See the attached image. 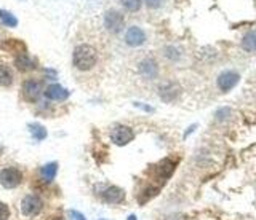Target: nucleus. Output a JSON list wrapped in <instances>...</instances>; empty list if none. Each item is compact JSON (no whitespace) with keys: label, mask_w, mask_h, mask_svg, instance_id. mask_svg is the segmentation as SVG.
Returning <instances> with one entry per match:
<instances>
[{"label":"nucleus","mask_w":256,"mask_h":220,"mask_svg":"<svg viewBox=\"0 0 256 220\" xmlns=\"http://www.w3.org/2000/svg\"><path fill=\"white\" fill-rule=\"evenodd\" d=\"M96 62H98V53L96 50L88 43H80L77 45L72 51V64L77 70L80 72H88L92 70Z\"/></svg>","instance_id":"f257e3e1"},{"label":"nucleus","mask_w":256,"mask_h":220,"mask_svg":"<svg viewBox=\"0 0 256 220\" xmlns=\"http://www.w3.org/2000/svg\"><path fill=\"white\" fill-rule=\"evenodd\" d=\"M104 28L109 34H120L125 28V18L122 15V11L109 8L104 13Z\"/></svg>","instance_id":"f03ea898"},{"label":"nucleus","mask_w":256,"mask_h":220,"mask_svg":"<svg viewBox=\"0 0 256 220\" xmlns=\"http://www.w3.org/2000/svg\"><path fill=\"white\" fill-rule=\"evenodd\" d=\"M23 182V172L21 169H18L15 166H8V167H3L0 171V185L3 189H16Z\"/></svg>","instance_id":"7ed1b4c3"},{"label":"nucleus","mask_w":256,"mask_h":220,"mask_svg":"<svg viewBox=\"0 0 256 220\" xmlns=\"http://www.w3.org/2000/svg\"><path fill=\"white\" fill-rule=\"evenodd\" d=\"M112 144L117 147H125L134 139V131L127 125H115L109 133Z\"/></svg>","instance_id":"20e7f679"},{"label":"nucleus","mask_w":256,"mask_h":220,"mask_svg":"<svg viewBox=\"0 0 256 220\" xmlns=\"http://www.w3.org/2000/svg\"><path fill=\"white\" fill-rule=\"evenodd\" d=\"M43 209V199L35 195V193H29L21 199V212L26 217H35Z\"/></svg>","instance_id":"39448f33"},{"label":"nucleus","mask_w":256,"mask_h":220,"mask_svg":"<svg viewBox=\"0 0 256 220\" xmlns=\"http://www.w3.org/2000/svg\"><path fill=\"white\" fill-rule=\"evenodd\" d=\"M42 93H43V83L38 79L24 80L23 88H21V94H23V99L26 102H37L38 99H40Z\"/></svg>","instance_id":"423d86ee"},{"label":"nucleus","mask_w":256,"mask_h":220,"mask_svg":"<svg viewBox=\"0 0 256 220\" xmlns=\"http://www.w3.org/2000/svg\"><path fill=\"white\" fill-rule=\"evenodd\" d=\"M176 165H178V161L175 160H171V158H165L160 161L159 165L156 166H152V169H154V180H156L157 184L162 185L166 179H170L171 177V174L175 172L176 169Z\"/></svg>","instance_id":"0eeeda50"},{"label":"nucleus","mask_w":256,"mask_h":220,"mask_svg":"<svg viewBox=\"0 0 256 220\" xmlns=\"http://www.w3.org/2000/svg\"><path fill=\"white\" fill-rule=\"evenodd\" d=\"M240 82V74L235 72V70H224L216 79L218 89L221 93H229L230 89H234Z\"/></svg>","instance_id":"6e6552de"},{"label":"nucleus","mask_w":256,"mask_h":220,"mask_svg":"<svg viewBox=\"0 0 256 220\" xmlns=\"http://www.w3.org/2000/svg\"><path fill=\"white\" fill-rule=\"evenodd\" d=\"M181 85L176 82H163L160 83L157 88V94L159 98L162 99L163 102H173L176 101L179 96H181Z\"/></svg>","instance_id":"1a4fd4ad"},{"label":"nucleus","mask_w":256,"mask_h":220,"mask_svg":"<svg viewBox=\"0 0 256 220\" xmlns=\"http://www.w3.org/2000/svg\"><path fill=\"white\" fill-rule=\"evenodd\" d=\"M159 62L152 56H146L138 62V74L146 80H154L159 75Z\"/></svg>","instance_id":"9d476101"},{"label":"nucleus","mask_w":256,"mask_h":220,"mask_svg":"<svg viewBox=\"0 0 256 220\" xmlns=\"http://www.w3.org/2000/svg\"><path fill=\"white\" fill-rule=\"evenodd\" d=\"M125 190L120 189L117 185H107L99 193V198L107 204H120L125 201Z\"/></svg>","instance_id":"9b49d317"},{"label":"nucleus","mask_w":256,"mask_h":220,"mask_svg":"<svg viewBox=\"0 0 256 220\" xmlns=\"http://www.w3.org/2000/svg\"><path fill=\"white\" fill-rule=\"evenodd\" d=\"M124 40L128 47H131V48L141 47V45L146 42V32L141 29L139 26H131V28H128L125 30Z\"/></svg>","instance_id":"f8f14e48"},{"label":"nucleus","mask_w":256,"mask_h":220,"mask_svg":"<svg viewBox=\"0 0 256 220\" xmlns=\"http://www.w3.org/2000/svg\"><path fill=\"white\" fill-rule=\"evenodd\" d=\"M45 98L48 101H53V102H63L69 98V91L60 83H51V85L47 86V89L43 91Z\"/></svg>","instance_id":"ddd939ff"},{"label":"nucleus","mask_w":256,"mask_h":220,"mask_svg":"<svg viewBox=\"0 0 256 220\" xmlns=\"http://www.w3.org/2000/svg\"><path fill=\"white\" fill-rule=\"evenodd\" d=\"M15 66L19 72H31V70H34L37 67V59L29 56L28 53H23L15 57Z\"/></svg>","instance_id":"4468645a"},{"label":"nucleus","mask_w":256,"mask_h":220,"mask_svg":"<svg viewBox=\"0 0 256 220\" xmlns=\"http://www.w3.org/2000/svg\"><path fill=\"white\" fill-rule=\"evenodd\" d=\"M56 174H58V163L56 161H51V163H47V165H43L40 167V171H38V176H40V179L43 180V182H53L55 177H56Z\"/></svg>","instance_id":"2eb2a0df"},{"label":"nucleus","mask_w":256,"mask_h":220,"mask_svg":"<svg viewBox=\"0 0 256 220\" xmlns=\"http://www.w3.org/2000/svg\"><path fill=\"white\" fill-rule=\"evenodd\" d=\"M0 47H2V50L10 51V53H15L16 56L26 53V45L21 40H15V38H8V40H3Z\"/></svg>","instance_id":"dca6fc26"},{"label":"nucleus","mask_w":256,"mask_h":220,"mask_svg":"<svg viewBox=\"0 0 256 220\" xmlns=\"http://www.w3.org/2000/svg\"><path fill=\"white\" fill-rule=\"evenodd\" d=\"M240 47L247 53H255L256 51V30H248L245 35L242 37Z\"/></svg>","instance_id":"f3484780"},{"label":"nucleus","mask_w":256,"mask_h":220,"mask_svg":"<svg viewBox=\"0 0 256 220\" xmlns=\"http://www.w3.org/2000/svg\"><path fill=\"white\" fill-rule=\"evenodd\" d=\"M28 129L29 133L32 134V138H34L35 140H43L47 139V128H45L43 125H40V123H29L28 125Z\"/></svg>","instance_id":"a211bd4d"},{"label":"nucleus","mask_w":256,"mask_h":220,"mask_svg":"<svg viewBox=\"0 0 256 220\" xmlns=\"http://www.w3.org/2000/svg\"><path fill=\"white\" fill-rule=\"evenodd\" d=\"M163 57L166 61H170V62H178L179 59H181V50H179L178 47H175V45H166V47L163 48Z\"/></svg>","instance_id":"6ab92c4d"},{"label":"nucleus","mask_w":256,"mask_h":220,"mask_svg":"<svg viewBox=\"0 0 256 220\" xmlns=\"http://www.w3.org/2000/svg\"><path fill=\"white\" fill-rule=\"evenodd\" d=\"M13 70L6 64H0V86H10L13 83Z\"/></svg>","instance_id":"aec40b11"},{"label":"nucleus","mask_w":256,"mask_h":220,"mask_svg":"<svg viewBox=\"0 0 256 220\" xmlns=\"http://www.w3.org/2000/svg\"><path fill=\"white\" fill-rule=\"evenodd\" d=\"M120 5L124 6L127 11L136 13L141 10V6H143V0H120Z\"/></svg>","instance_id":"412c9836"},{"label":"nucleus","mask_w":256,"mask_h":220,"mask_svg":"<svg viewBox=\"0 0 256 220\" xmlns=\"http://www.w3.org/2000/svg\"><path fill=\"white\" fill-rule=\"evenodd\" d=\"M0 19H2V23L5 26H8V28H16V26H18L16 16H13L11 13H8V11H3L2 10V16H0Z\"/></svg>","instance_id":"4be33fe9"},{"label":"nucleus","mask_w":256,"mask_h":220,"mask_svg":"<svg viewBox=\"0 0 256 220\" xmlns=\"http://www.w3.org/2000/svg\"><path fill=\"white\" fill-rule=\"evenodd\" d=\"M11 216V211H10V206L6 203L0 201V220H8Z\"/></svg>","instance_id":"5701e85b"},{"label":"nucleus","mask_w":256,"mask_h":220,"mask_svg":"<svg viewBox=\"0 0 256 220\" xmlns=\"http://www.w3.org/2000/svg\"><path fill=\"white\" fill-rule=\"evenodd\" d=\"M163 0H144V3L147 8H151V10H157L160 5H162Z\"/></svg>","instance_id":"b1692460"},{"label":"nucleus","mask_w":256,"mask_h":220,"mask_svg":"<svg viewBox=\"0 0 256 220\" xmlns=\"http://www.w3.org/2000/svg\"><path fill=\"white\" fill-rule=\"evenodd\" d=\"M229 115H230V109L224 107V109H220V110H218V113H216V118L223 121V120L226 118V116H229Z\"/></svg>","instance_id":"393cba45"},{"label":"nucleus","mask_w":256,"mask_h":220,"mask_svg":"<svg viewBox=\"0 0 256 220\" xmlns=\"http://www.w3.org/2000/svg\"><path fill=\"white\" fill-rule=\"evenodd\" d=\"M69 216H70V220H87V217L83 216L82 212L74 211V209H70V211H69Z\"/></svg>","instance_id":"a878e982"},{"label":"nucleus","mask_w":256,"mask_h":220,"mask_svg":"<svg viewBox=\"0 0 256 220\" xmlns=\"http://www.w3.org/2000/svg\"><path fill=\"white\" fill-rule=\"evenodd\" d=\"M134 106H136V107H141V109H144L146 112H152V110H154L151 106H147V104H139V102H136V104H134Z\"/></svg>","instance_id":"bb28decb"},{"label":"nucleus","mask_w":256,"mask_h":220,"mask_svg":"<svg viewBox=\"0 0 256 220\" xmlns=\"http://www.w3.org/2000/svg\"><path fill=\"white\" fill-rule=\"evenodd\" d=\"M195 128H197V125H192V126H189V128H188V131L184 133V138H188V136H189V134H191L192 131H194Z\"/></svg>","instance_id":"cd10ccee"},{"label":"nucleus","mask_w":256,"mask_h":220,"mask_svg":"<svg viewBox=\"0 0 256 220\" xmlns=\"http://www.w3.org/2000/svg\"><path fill=\"white\" fill-rule=\"evenodd\" d=\"M127 220H138V219H136V216H128Z\"/></svg>","instance_id":"c85d7f7f"},{"label":"nucleus","mask_w":256,"mask_h":220,"mask_svg":"<svg viewBox=\"0 0 256 220\" xmlns=\"http://www.w3.org/2000/svg\"><path fill=\"white\" fill-rule=\"evenodd\" d=\"M47 220H63L61 217H50V219H47Z\"/></svg>","instance_id":"c756f323"},{"label":"nucleus","mask_w":256,"mask_h":220,"mask_svg":"<svg viewBox=\"0 0 256 220\" xmlns=\"http://www.w3.org/2000/svg\"><path fill=\"white\" fill-rule=\"evenodd\" d=\"M0 16H2V10H0Z\"/></svg>","instance_id":"7c9ffc66"},{"label":"nucleus","mask_w":256,"mask_h":220,"mask_svg":"<svg viewBox=\"0 0 256 220\" xmlns=\"http://www.w3.org/2000/svg\"><path fill=\"white\" fill-rule=\"evenodd\" d=\"M99 220H106V219H99Z\"/></svg>","instance_id":"2f4dec72"}]
</instances>
